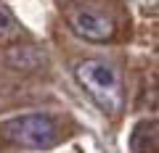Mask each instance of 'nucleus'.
<instances>
[{"label": "nucleus", "mask_w": 159, "mask_h": 153, "mask_svg": "<svg viewBox=\"0 0 159 153\" xmlns=\"http://www.w3.org/2000/svg\"><path fill=\"white\" fill-rule=\"evenodd\" d=\"M80 87L93 98L103 113H119L125 106V87L119 71L103 58H85L74 69Z\"/></svg>", "instance_id": "nucleus-1"}, {"label": "nucleus", "mask_w": 159, "mask_h": 153, "mask_svg": "<svg viewBox=\"0 0 159 153\" xmlns=\"http://www.w3.org/2000/svg\"><path fill=\"white\" fill-rule=\"evenodd\" d=\"M13 29H16V19H13L11 8H8L6 3H0V40H3V37H8Z\"/></svg>", "instance_id": "nucleus-4"}, {"label": "nucleus", "mask_w": 159, "mask_h": 153, "mask_svg": "<svg viewBox=\"0 0 159 153\" xmlns=\"http://www.w3.org/2000/svg\"><path fill=\"white\" fill-rule=\"evenodd\" d=\"M0 135L19 148L45 151V148H53L58 142L61 130H58L56 119L48 113H24L16 119H8L0 127Z\"/></svg>", "instance_id": "nucleus-2"}, {"label": "nucleus", "mask_w": 159, "mask_h": 153, "mask_svg": "<svg viewBox=\"0 0 159 153\" xmlns=\"http://www.w3.org/2000/svg\"><path fill=\"white\" fill-rule=\"evenodd\" d=\"M69 29L88 42H106L114 37V19L93 6H77L66 13Z\"/></svg>", "instance_id": "nucleus-3"}]
</instances>
